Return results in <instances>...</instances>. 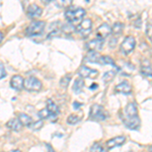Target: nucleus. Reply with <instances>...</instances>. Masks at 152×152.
I'll use <instances>...</instances> for the list:
<instances>
[{
    "instance_id": "39",
    "label": "nucleus",
    "mask_w": 152,
    "mask_h": 152,
    "mask_svg": "<svg viewBox=\"0 0 152 152\" xmlns=\"http://www.w3.org/2000/svg\"><path fill=\"white\" fill-rule=\"evenodd\" d=\"M86 1H89V0H86Z\"/></svg>"
},
{
    "instance_id": "3",
    "label": "nucleus",
    "mask_w": 152,
    "mask_h": 152,
    "mask_svg": "<svg viewBox=\"0 0 152 152\" xmlns=\"http://www.w3.org/2000/svg\"><path fill=\"white\" fill-rule=\"evenodd\" d=\"M85 15V9L81 7H73V8L68 9L65 12V18L69 23H76L79 21L84 18Z\"/></svg>"
},
{
    "instance_id": "20",
    "label": "nucleus",
    "mask_w": 152,
    "mask_h": 152,
    "mask_svg": "<svg viewBox=\"0 0 152 152\" xmlns=\"http://www.w3.org/2000/svg\"><path fill=\"white\" fill-rule=\"evenodd\" d=\"M83 85H84L83 79L81 77H78L77 79H75L74 84H73V91L76 92V94H80L83 88Z\"/></svg>"
},
{
    "instance_id": "29",
    "label": "nucleus",
    "mask_w": 152,
    "mask_h": 152,
    "mask_svg": "<svg viewBox=\"0 0 152 152\" xmlns=\"http://www.w3.org/2000/svg\"><path fill=\"white\" fill-rule=\"evenodd\" d=\"M39 116H40L41 119H49L50 114H49V112L47 111V109H43L42 111L39 112Z\"/></svg>"
},
{
    "instance_id": "12",
    "label": "nucleus",
    "mask_w": 152,
    "mask_h": 152,
    "mask_svg": "<svg viewBox=\"0 0 152 152\" xmlns=\"http://www.w3.org/2000/svg\"><path fill=\"white\" fill-rule=\"evenodd\" d=\"M125 141H126V138H125V136H119V137L110 139L109 141H107V143H105V146H107V149H113V148H115V147L123 145V144L125 143Z\"/></svg>"
},
{
    "instance_id": "23",
    "label": "nucleus",
    "mask_w": 152,
    "mask_h": 152,
    "mask_svg": "<svg viewBox=\"0 0 152 152\" xmlns=\"http://www.w3.org/2000/svg\"><path fill=\"white\" fill-rule=\"evenodd\" d=\"M61 28H62L63 31H65V34H71L75 31V28L73 26V24L69 23V21H68L67 23L63 24V26H61Z\"/></svg>"
},
{
    "instance_id": "19",
    "label": "nucleus",
    "mask_w": 152,
    "mask_h": 152,
    "mask_svg": "<svg viewBox=\"0 0 152 152\" xmlns=\"http://www.w3.org/2000/svg\"><path fill=\"white\" fill-rule=\"evenodd\" d=\"M18 120L20 121V123L23 126H26V127H31V124L34 123L33 119L31 117L28 116V115L23 114V113H20L18 115Z\"/></svg>"
},
{
    "instance_id": "8",
    "label": "nucleus",
    "mask_w": 152,
    "mask_h": 152,
    "mask_svg": "<svg viewBox=\"0 0 152 152\" xmlns=\"http://www.w3.org/2000/svg\"><path fill=\"white\" fill-rule=\"evenodd\" d=\"M46 109H47V111L49 112V114H50L49 120H50L51 122H55L56 120H57V116L59 115V113H60L57 104H56L52 99H48L47 107H46Z\"/></svg>"
},
{
    "instance_id": "2",
    "label": "nucleus",
    "mask_w": 152,
    "mask_h": 152,
    "mask_svg": "<svg viewBox=\"0 0 152 152\" xmlns=\"http://www.w3.org/2000/svg\"><path fill=\"white\" fill-rule=\"evenodd\" d=\"M109 117L107 112L104 110V107L100 104H92L89 111V118L94 121H104Z\"/></svg>"
},
{
    "instance_id": "11",
    "label": "nucleus",
    "mask_w": 152,
    "mask_h": 152,
    "mask_svg": "<svg viewBox=\"0 0 152 152\" xmlns=\"http://www.w3.org/2000/svg\"><path fill=\"white\" fill-rule=\"evenodd\" d=\"M26 13H28V16L29 18H38L43 13V9L40 6L37 5V4H31V5L28 6Z\"/></svg>"
},
{
    "instance_id": "35",
    "label": "nucleus",
    "mask_w": 152,
    "mask_h": 152,
    "mask_svg": "<svg viewBox=\"0 0 152 152\" xmlns=\"http://www.w3.org/2000/svg\"><path fill=\"white\" fill-rule=\"evenodd\" d=\"M47 147H48V151H50V152H55L53 150V148H52V146L51 145H47Z\"/></svg>"
},
{
    "instance_id": "16",
    "label": "nucleus",
    "mask_w": 152,
    "mask_h": 152,
    "mask_svg": "<svg viewBox=\"0 0 152 152\" xmlns=\"http://www.w3.org/2000/svg\"><path fill=\"white\" fill-rule=\"evenodd\" d=\"M6 127L8 129L12 130V131H20L23 125H21L20 121L18 120V119H16V118H13V119L9 120V121L7 122Z\"/></svg>"
},
{
    "instance_id": "24",
    "label": "nucleus",
    "mask_w": 152,
    "mask_h": 152,
    "mask_svg": "<svg viewBox=\"0 0 152 152\" xmlns=\"http://www.w3.org/2000/svg\"><path fill=\"white\" fill-rule=\"evenodd\" d=\"M115 75H116L115 71H107V72H105L104 76H102V80H104V82H110L114 79Z\"/></svg>"
},
{
    "instance_id": "10",
    "label": "nucleus",
    "mask_w": 152,
    "mask_h": 152,
    "mask_svg": "<svg viewBox=\"0 0 152 152\" xmlns=\"http://www.w3.org/2000/svg\"><path fill=\"white\" fill-rule=\"evenodd\" d=\"M111 34H112V28L107 23H102L96 31V37L97 39H100V40H104V39L109 37Z\"/></svg>"
},
{
    "instance_id": "28",
    "label": "nucleus",
    "mask_w": 152,
    "mask_h": 152,
    "mask_svg": "<svg viewBox=\"0 0 152 152\" xmlns=\"http://www.w3.org/2000/svg\"><path fill=\"white\" fill-rule=\"evenodd\" d=\"M70 80H71L70 75H66V76H64V77H63L62 79H61V81H60L61 87H63V88H67V87H68V85H69Z\"/></svg>"
},
{
    "instance_id": "26",
    "label": "nucleus",
    "mask_w": 152,
    "mask_h": 152,
    "mask_svg": "<svg viewBox=\"0 0 152 152\" xmlns=\"http://www.w3.org/2000/svg\"><path fill=\"white\" fill-rule=\"evenodd\" d=\"M90 152H107V150L100 143H94L90 148Z\"/></svg>"
},
{
    "instance_id": "15",
    "label": "nucleus",
    "mask_w": 152,
    "mask_h": 152,
    "mask_svg": "<svg viewBox=\"0 0 152 152\" xmlns=\"http://www.w3.org/2000/svg\"><path fill=\"white\" fill-rule=\"evenodd\" d=\"M102 45H104V42L100 39H94V40H91L89 43L87 44V48L89 49L90 51H99L102 50Z\"/></svg>"
},
{
    "instance_id": "18",
    "label": "nucleus",
    "mask_w": 152,
    "mask_h": 152,
    "mask_svg": "<svg viewBox=\"0 0 152 152\" xmlns=\"http://www.w3.org/2000/svg\"><path fill=\"white\" fill-rule=\"evenodd\" d=\"M141 73L144 76H148L152 77V65L148 61H144L141 65Z\"/></svg>"
},
{
    "instance_id": "38",
    "label": "nucleus",
    "mask_w": 152,
    "mask_h": 152,
    "mask_svg": "<svg viewBox=\"0 0 152 152\" xmlns=\"http://www.w3.org/2000/svg\"><path fill=\"white\" fill-rule=\"evenodd\" d=\"M149 152H152V146L149 147Z\"/></svg>"
},
{
    "instance_id": "32",
    "label": "nucleus",
    "mask_w": 152,
    "mask_h": 152,
    "mask_svg": "<svg viewBox=\"0 0 152 152\" xmlns=\"http://www.w3.org/2000/svg\"><path fill=\"white\" fill-rule=\"evenodd\" d=\"M6 76V72H5V69H4V66L2 64H0V79L4 78Z\"/></svg>"
},
{
    "instance_id": "36",
    "label": "nucleus",
    "mask_w": 152,
    "mask_h": 152,
    "mask_svg": "<svg viewBox=\"0 0 152 152\" xmlns=\"http://www.w3.org/2000/svg\"><path fill=\"white\" fill-rule=\"evenodd\" d=\"M2 40H3V34L0 33V43L2 42Z\"/></svg>"
},
{
    "instance_id": "30",
    "label": "nucleus",
    "mask_w": 152,
    "mask_h": 152,
    "mask_svg": "<svg viewBox=\"0 0 152 152\" xmlns=\"http://www.w3.org/2000/svg\"><path fill=\"white\" fill-rule=\"evenodd\" d=\"M42 127H43V122H42V121H38V122H35V123L31 124V128L33 129V130H39V129H41Z\"/></svg>"
},
{
    "instance_id": "13",
    "label": "nucleus",
    "mask_w": 152,
    "mask_h": 152,
    "mask_svg": "<svg viewBox=\"0 0 152 152\" xmlns=\"http://www.w3.org/2000/svg\"><path fill=\"white\" fill-rule=\"evenodd\" d=\"M115 91L118 94H129L132 91V87L127 81H123L117 85L115 87Z\"/></svg>"
},
{
    "instance_id": "6",
    "label": "nucleus",
    "mask_w": 152,
    "mask_h": 152,
    "mask_svg": "<svg viewBox=\"0 0 152 152\" xmlns=\"http://www.w3.org/2000/svg\"><path fill=\"white\" fill-rule=\"evenodd\" d=\"M76 31L82 38H87L92 31V21L89 18H85L77 26Z\"/></svg>"
},
{
    "instance_id": "14",
    "label": "nucleus",
    "mask_w": 152,
    "mask_h": 152,
    "mask_svg": "<svg viewBox=\"0 0 152 152\" xmlns=\"http://www.w3.org/2000/svg\"><path fill=\"white\" fill-rule=\"evenodd\" d=\"M23 82H24V80L20 75H14V76H12V78L10 80V85L14 89L20 90L23 88Z\"/></svg>"
},
{
    "instance_id": "34",
    "label": "nucleus",
    "mask_w": 152,
    "mask_h": 152,
    "mask_svg": "<svg viewBox=\"0 0 152 152\" xmlns=\"http://www.w3.org/2000/svg\"><path fill=\"white\" fill-rule=\"evenodd\" d=\"M42 2H43L44 4H48V3H50L51 1H52V0H41Z\"/></svg>"
},
{
    "instance_id": "37",
    "label": "nucleus",
    "mask_w": 152,
    "mask_h": 152,
    "mask_svg": "<svg viewBox=\"0 0 152 152\" xmlns=\"http://www.w3.org/2000/svg\"><path fill=\"white\" fill-rule=\"evenodd\" d=\"M9 152H21V151H19V150H11V151H9Z\"/></svg>"
},
{
    "instance_id": "31",
    "label": "nucleus",
    "mask_w": 152,
    "mask_h": 152,
    "mask_svg": "<svg viewBox=\"0 0 152 152\" xmlns=\"http://www.w3.org/2000/svg\"><path fill=\"white\" fill-rule=\"evenodd\" d=\"M146 35L147 37L149 38V40L152 42V24H149L147 26V29H146Z\"/></svg>"
},
{
    "instance_id": "4",
    "label": "nucleus",
    "mask_w": 152,
    "mask_h": 152,
    "mask_svg": "<svg viewBox=\"0 0 152 152\" xmlns=\"http://www.w3.org/2000/svg\"><path fill=\"white\" fill-rule=\"evenodd\" d=\"M45 26L46 23L45 21H34L31 23L26 28V33L28 37H36V36H40L44 33L45 31Z\"/></svg>"
},
{
    "instance_id": "7",
    "label": "nucleus",
    "mask_w": 152,
    "mask_h": 152,
    "mask_svg": "<svg viewBox=\"0 0 152 152\" xmlns=\"http://www.w3.org/2000/svg\"><path fill=\"white\" fill-rule=\"evenodd\" d=\"M135 46H136V41H135L134 37L128 36L123 41V43H122L121 51L125 54V55H128V54H130L134 50Z\"/></svg>"
},
{
    "instance_id": "33",
    "label": "nucleus",
    "mask_w": 152,
    "mask_h": 152,
    "mask_svg": "<svg viewBox=\"0 0 152 152\" xmlns=\"http://www.w3.org/2000/svg\"><path fill=\"white\" fill-rule=\"evenodd\" d=\"M73 107H74V109H75V110H78V107H81V104H78V102H74V104H73Z\"/></svg>"
},
{
    "instance_id": "27",
    "label": "nucleus",
    "mask_w": 152,
    "mask_h": 152,
    "mask_svg": "<svg viewBox=\"0 0 152 152\" xmlns=\"http://www.w3.org/2000/svg\"><path fill=\"white\" fill-rule=\"evenodd\" d=\"M79 120H80V116H78V115H70L67 119V123L70 125H74L76 123H78Z\"/></svg>"
},
{
    "instance_id": "9",
    "label": "nucleus",
    "mask_w": 152,
    "mask_h": 152,
    "mask_svg": "<svg viewBox=\"0 0 152 152\" xmlns=\"http://www.w3.org/2000/svg\"><path fill=\"white\" fill-rule=\"evenodd\" d=\"M78 73H79V75L81 78H88V77L95 78L97 75H99V71L91 69V68H88L86 66H81L79 71H78Z\"/></svg>"
},
{
    "instance_id": "5",
    "label": "nucleus",
    "mask_w": 152,
    "mask_h": 152,
    "mask_svg": "<svg viewBox=\"0 0 152 152\" xmlns=\"http://www.w3.org/2000/svg\"><path fill=\"white\" fill-rule=\"evenodd\" d=\"M23 87L28 91H40L42 89V82L35 76H29L26 79H24Z\"/></svg>"
},
{
    "instance_id": "21",
    "label": "nucleus",
    "mask_w": 152,
    "mask_h": 152,
    "mask_svg": "<svg viewBox=\"0 0 152 152\" xmlns=\"http://www.w3.org/2000/svg\"><path fill=\"white\" fill-rule=\"evenodd\" d=\"M124 28V24L121 23H116L114 24V26L112 28V33L115 34V35H120L122 33Z\"/></svg>"
},
{
    "instance_id": "25",
    "label": "nucleus",
    "mask_w": 152,
    "mask_h": 152,
    "mask_svg": "<svg viewBox=\"0 0 152 152\" xmlns=\"http://www.w3.org/2000/svg\"><path fill=\"white\" fill-rule=\"evenodd\" d=\"M99 64H111L116 66V63L114 62V60L111 57H109V56H102L99 60Z\"/></svg>"
},
{
    "instance_id": "17",
    "label": "nucleus",
    "mask_w": 152,
    "mask_h": 152,
    "mask_svg": "<svg viewBox=\"0 0 152 152\" xmlns=\"http://www.w3.org/2000/svg\"><path fill=\"white\" fill-rule=\"evenodd\" d=\"M100 57L102 56L99 55L96 51H89L86 56H85V61L87 62H91V63H99V60H100Z\"/></svg>"
},
{
    "instance_id": "1",
    "label": "nucleus",
    "mask_w": 152,
    "mask_h": 152,
    "mask_svg": "<svg viewBox=\"0 0 152 152\" xmlns=\"http://www.w3.org/2000/svg\"><path fill=\"white\" fill-rule=\"evenodd\" d=\"M121 119L127 128L131 130H136L140 126V119L138 117L137 107L133 102H130L125 107L123 114L121 116Z\"/></svg>"
},
{
    "instance_id": "22",
    "label": "nucleus",
    "mask_w": 152,
    "mask_h": 152,
    "mask_svg": "<svg viewBox=\"0 0 152 152\" xmlns=\"http://www.w3.org/2000/svg\"><path fill=\"white\" fill-rule=\"evenodd\" d=\"M73 0H56V6L60 7V8H66V7L70 6Z\"/></svg>"
}]
</instances>
